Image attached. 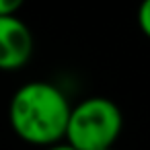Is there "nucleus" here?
I'll return each mask as SVG.
<instances>
[{
	"mask_svg": "<svg viewBox=\"0 0 150 150\" xmlns=\"http://www.w3.org/2000/svg\"><path fill=\"white\" fill-rule=\"evenodd\" d=\"M107 150H113V148H107Z\"/></svg>",
	"mask_w": 150,
	"mask_h": 150,
	"instance_id": "0eeeda50",
	"label": "nucleus"
},
{
	"mask_svg": "<svg viewBox=\"0 0 150 150\" xmlns=\"http://www.w3.org/2000/svg\"><path fill=\"white\" fill-rule=\"evenodd\" d=\"M43 150H76V148H72V146H70V144H66V142H60V144L47 146V148H43Z\"/></svg>",
	"mask_w": 150,
	"mask_h": 150,
	"instance_id": "423d86ee",
	"label": "nucleus"
},
{
	"mask_svg": "<svg viewBox=\"0 0 150 150\" xmlns=\"http://www.w3.org/2000/svg\"><path fill=\"white\" fill-rule=\"evenodd\" d=\"M33 54L31 29L19 17H0V70L23 68Z\"/></svg>",
	"mask_w": 150,
	"mask_h": 150,
	"instance_id": "7ed1b4c3",
	"label": "nucleus"
},
{
	"mask_svg": "<svg viewBox=\"0 0 150 150\" xmlns=\"http://www.w3.org/2000/svg\"><path fill=\"white\" fill-rule=\"evenodd\" d=\"M123 127L121 109L107 97H88L70 111L66 144L76 150L113 148Z\"/></svg>",
	"mask_w": 150,
	"mask_h": 150,
	"instance_id": "f03ea898",
	"label": "nucleus"
},
{
	"mask_svg": "<svg viewBox=\"0 0 150 150\" xmlns=\"http://www.w3.org/2000/svg\"><path fill=\"white\" fill-rule=\"evenodd\" d=\"M138 25L140 31L150 39V0H142L138 6Z\"/></svg>",
	"mask_w": 150,
	"mask_h": 150,
	"instance_id": "20e7f679",
	"label": "nucleus"
},
{
	"mask_svg": "<svg viewBox=\"0 0 150 150\" xmlns=\"http://www.w3.org/2000/svg\"><path fill=\"white\" fill-rule=\"evenodd\" d=\"M70 103L62 88L45 80H33L17 88L8 105L13 132L35 146H54L66 140Z\"/></svg>",
	"mask_w": 150,
	"mask_h": 150,
	"instance_id": "f257e3e1",
	"label": "nucleus"
},
{
	"mask_svg": "<svg viewBox=\"0 0 150 150\" xmlns=\"http://www.w3.org/2000/svg\"><path fill=\"white\" fill-rule=\"evenodd\" d=\"M25 4V0H0V17H17V11Z\"/></svg>",
	"mask_w": 150,
	"mask_h": 150,
	"instance_id": "39448f33",
	"label": "nucleus"
}]
</instances>
